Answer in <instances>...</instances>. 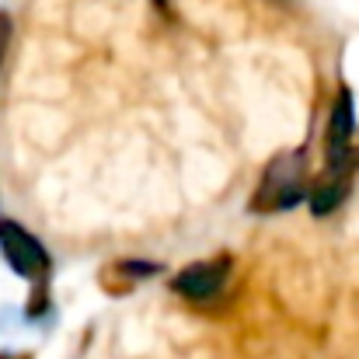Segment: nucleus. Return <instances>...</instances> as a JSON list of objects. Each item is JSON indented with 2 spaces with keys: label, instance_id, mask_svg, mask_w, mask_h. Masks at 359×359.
Here are the masks:
<instances>
[{
  "label": "nucleus",
  "instance_id": "1",
  "mask_svg": "<svg viewBox=\"0 0 359 359\" xmlns=\"http://www.w3.org/2000/svg\"><path fill=\"white\" fill-rule=\"evenodd\" d=\"M304 196H307V157L283 154L265 168L251 206L258 213H279V210H293L297 203H304Z\"/></svg>",
  "mask_w": 359,
  "mask_h": 359
},
{
  "label": "nucleus",
  "instance_id": "2",
  "mask_svg": "<svg viewBox=\"0 0 359 359\" xmlns=\"http://www.w3.org/2000/svg\"><path fill=\"white\" fill-rule=\"evenodd\" d=\"M0 251H4L7 265L25 279H42L49 272V251L42 248V241L32 238L14 220H0Z\"/></svg>",
  "mask_w": 359,
  "mask_h": 359
},
{
  "label": "nucleus",
  "instance_id": "3",
  "mask_svg": "<svg viewBox=\"0 0 359 359\" xmlns=\"http://www.w3.org/2000/svg\"><path fill=\"white\" fill-rule=\"evenodd\" d=\"M353 129H356L353 95L339 91V98L328 112V129H325V154H328L332 171H353Z\"/></svg>",
  "mask_w": 359,
  "mask_h": 359
},
{
  "label": "nucleus",
  "instance_id": "4",
  "mask_svg": "<svg viewBox=\"0 0 359 359\" xmlns=\"http://www.w3.org/2000/svg\"><path fill=\"white\" fill-rule=\"evenodd\" d=\"M227 276H231V258L196 262V265H189V269H182L175 276V293L185 297V300L206 304V300H213L227 286Z\"/></svg>",
  "mask_w": 359,
  "mask_h": 359
},
{
  "label": "nucleus",
  "instance_id": "5",
  "mask_svg": "<svg viewBox=\"0 0 359 359\" xmlns=\"http://www.w3.org/2000/svg\"><path fill=\"white\" fill-rule=\"evenodd\" d=\"M349 185H353V171H332V168H325V175L318 178V185L311 189V210L318 217L321 213H332L349 196Z\"/></svg>",
  "mask_w": 359,
  "mask_h": 359
},
{
  "label": "nucleus",
  "instance_id": "6",
  "mask_svg": "<svg viewBox=\"0 0 359 359\" xmlns=\"http://www.w3.org/2000/svg\"><path fill=\"white\" fill-rule=\"evenodd\" d=\"M11 32H14V25H11V18L0 11V67H4V56H7V46H11Z\"/></svg>",
  "mask_w": 359,
  "mask_h": 359
},
{
  "label": "nucleus",
  "instance_id": "7",
  "mask_svg": "<svg viewBox=\"0 0 359 359\" xmlns=\"http://www.w3.org/2000/svg\"><path fill=\"white\" fill-rule=\"evenodd\" d=\"M0 359H28V356H11V353H4V356Z\"/></svg>",
  "mask_w": 359,
  "mask_h": 359
}]
</instances>
